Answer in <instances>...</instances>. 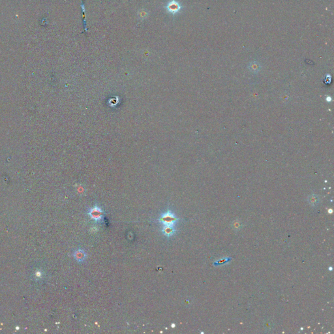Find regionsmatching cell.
Returning <instances> with one entry per match:
<instances>
[{"mask_svg": "<svg viewBox=\"0 0 334 334\" xmlns=\"http://www.w3.org/2000/svg\"><path fill=\"white\" fill-rule=\"evenodd\" d=\"M87 215L90 216L92 220H94L96 223H101L104 220L105 213H104V211L101 207L95 205L89 209L88 211H87Z\"/></svg>", "mask_w": 334, "mask_h": 334, "instance_id": "2", "label": "cell"}, {"mask_svg": "<svg viewBox=\"0 0 334 334\" xmlns=\"http://www.w3.org/2000/svg\"><path fill=\"white\" fill-rule=\"evenodd\" d=\"M166 9L169 13L172 14H176L181 10L182 6L176 0H171L167 5Z\"/></svg>", "mask_w": 334, "mask_h": 334, "instance_id": "3", "label": "cell"}, {"mask_svg": "<svg viewBox=\"0 0 334 334\" xmlns=\"http://www.w3.org/2000/svg\"><path fill=\"white\" fill-rule=\"evenodd\" d=\"M73 257L76 262L82 263L86 259V252L82 249H78L73 252Z\"/></svg>", "mask_w": 334, "mask_h": 334, "instance_id": "5", "label": "cell"}, {"mask_svg": "<svg viewBox=\"0 0 334 334\" xmlns=\"http://www.w3.org/2000/svg\"><path fill=\"white\" fill-rule=\"evenodd\" d=\"M251 70H253V71H255V72H256V71H258L259 70V69H260L259 65L257 63H253L251 65Z\"/></svg>", "mask_w": 334, "mask_h": 334, "instance_id": "7", "label": "cell"}, {"mask_svg": "<svg viewBox=\"0 0 334 334\" xmlns=\"http://www.w3.org/2000/svg\"><path fill=\"white\" fill-rule=\"evenodd\" d=\"M176 228H175L174 225H169V224H163L161 232L162 233L165 235V236L167 238H171L176 233Z\"/></svg>", "mask_w": 334, "mask_h": 334, "instance_id": "4", "label": "cell"}, {"mask_svg": "<svg viewBox=\"0 0 334 334\" xmlns=\"http://www.w3.org/2000/svg\"><path fill=\"white\" fill-rule=\"evenodd\" d=\"M234 224H232V226H233V227H234V229H238V228H239V227H240V226H241V224H240V223H239L238 221H234Z\"/></svg>", "mask_w": 334, "mask_h": 334, "instance_id": "8", "label": "cell"}, {"mask_svg": "<svg viewBox=\"0 0 334 334\" xmlns=\"http://www.w3.org/2000/svg\"><path fill=\"white\" fill-rule=\"evenodd\" d=\"M309 203L311 205L316 206V205L318 204V203H319V197L317 196L316 195H311V196H310L309 197Z\"/></svg>", "mask_w": 334, "mask_h": 334, "instance_id": "6", "label": "cell"}, {"mask_svg": "<svg viewBox=\"0 0 334 334\" xmlns=\"http://www.w3.org/2000/svg\"><path fill=\"white\" fill-rule=\"evenodd\" d=\"M179 219L175 215L174 213L171 210H167L166 212L162 213L157 221L163 224H169V225H174L176 224Z\"/></svg>", "mask_w": 334, "mask_h": 334, "instance_id": "1", "label": "cell"}]
</instances>
